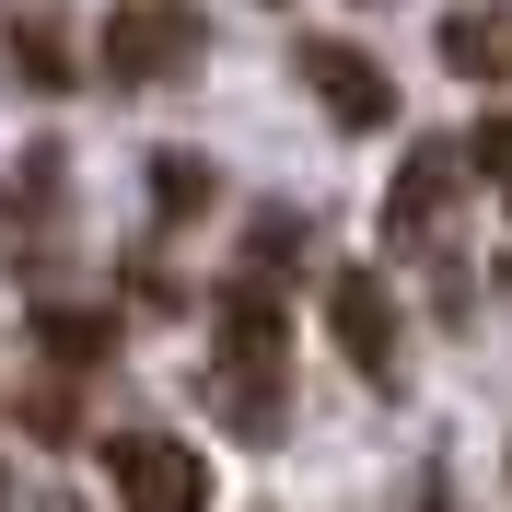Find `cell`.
<instances>
[{"instance_id":"cell-2","label":"cell","mask_w":512,"mask_h":512,"mask_svg":"<svg viewBox=\"0 0 512 512\" xmlns=\"http://www.w3.org/2000/svg\"><path fill=\"white\" fill-rule=\"evenodd\" d=\"M326 326H338V350H350V373L373 384V396L408 384V326H396V291H384L373 268H338V280H326Z\"/></svg>"},{"instance_id":"cell-1","label":"cell","mask_w":512,"mask_h":512,"mask_svg":"<svg viewBox=\"0 0 512 512\" xmlns=\"http://www.w3.org/2000/svg\"><path fill=\"white\" fill-rule=\"evenodd\" d=\"M210 396L245 443L280 431V303L268 291H222V361H210Z\"/></svg>"},{"instance_id":"cell-5","label":"cell","mask_w":512,"mask_h":512,"mask_svg":"<svg viewBox=\"0 0 512 512\" xmlns=\"http://www.w3.org/2000/svg\"><path fill=\"white\" fill-rule=\"evenodd\" d=\"M198 59V12L175 0H117L105 12V82H175Z\"/></svg>"},{"instance_id":"cell-11","label":"cell","mask_w":512,"mask_h":512,"mask_svg":"<svg viewBox=\"0 0 512 512\" xmlns=\"http://www.w3.org/2000/svg\"><path fill=\"white\" fill-rule=\"evenodd\" d=\"M466 163H478L489 187H512V117H489V128H478V140H466Z\"/></svg>"},{"instance_id":"cell-10","label":"cell","mask_w":512,"mask_h":512,"mask_svg":"<svg viewBox=\"0 0 512 512\" xmlns=\"http://www.w3.org/2000/svg\"><path fill=\"white\" fill-rule=\"evenodd\" d=\"M152 187H163V210H210V175H198V152H152Z\"/></svg>"},{"instance_id":"cell-7","label":"cell","mask_w":512,"mask_h":512,"mask_svg":"<svg viewBox=\"0 0 512 512\" xmlns=\"http://www.w3.org/2000/svg\"><path fill=\"white\" fill-rule=\"evenodd\" d=\"M443 70H466V82H512V0L443 12Z\"/></svg>"},{"instance_id":"cell-9","label":"cell","mask_w":512,"mask_h":512,"mask_svg":"<svg viewBox=\"0 0 512 512\" xmlns=\"http://www.w3.org/2000/svg\"><path fill=\"white\" fill-rule=\"evenodd\" d=\"M105 338H117V326H105V315H35V350H59L70 373H82V361H94Z\"/></svg>"},{"instance_id":"cell-8","label":"cell","mask_w":512,"mask_h":512,"mask_svg":"<svg viewBox=\"0 0 512 512\" xmlns=\"http://www.w3.org/2000/svg\"><path fill=\"white\" fill-rule=\"evenodd\" d=\"M12 59H24V82H35V94H59V82H82V70H70V35L47 24V12H35L24 35H12Z\"/></svg>"},{"instance_id":"cell-6","label":"cell","mask_w":512,"mask_h":512,"mask_svg":"<svg viewBox=\"0 0 512 512\" xmlns=\"http://www.w3.org/2000/svg\"><path fill=\"white\" fill-rule=\"evenodd\" d=\"M291 70H303V94H315L338 128H384V117H396V82H384L361 47H338V35H315V47H303Z\"/></svg>"},{"instance_id":"cell-3","label":"cell","mask_w":512,"mask_h":512,"mask_svg":"<svg viewBox=\"0 0 512 512\" xmlns=\"http://www.w3.org/2000/svg\"><path fill=\"white\" fill-rule=\"evenodd\" d=\"M105 489L140 512H198L210 501V466H198V443H175V431H117L105 443Z\"/></svg>"},{"instance_id":"cell-4","label":"cell","mask_w":512,"mask_h":512,"mask_svg":"<svg viewBox=\"0 0 512 512\" xmlns=\"http://www.w3.org/2000/svg\"><path fill=\"white\" fill-rule=\"evenodd\" d=\"M478 163H466V140H408V175L384 187V245H443L454 222V187H466Z\"/></svg>"}]
</instances>
